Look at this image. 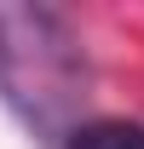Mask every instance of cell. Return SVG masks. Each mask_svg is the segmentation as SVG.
<instances>
[{"label": "cell", "mask_w": 144, "mask_h": 149, "mask_svg": "<svg viewBox=\"0 0 144 149\" xmlns=\"http://www.w3.org/2000/svg\"><path fill=\"white\" fill-rule=\"evenodd\" d=\"M0 97L35 132H64L87 97V52L52 6H0Z\"/></svg>", "instance_id": "cell-1"}, {"label": "cell", "mask_w": 144, "mask_h": 149, "mask_svg": "<svg viewBox=\"0 0 144 149\" xmlns=\"http://www.w3.org/2000/svg\"><path fill=\"white\" fill-rule=\"evenodd\" d=\"M69 149H144L138 120H87L69 132Z\"/></svg>", "instance_id": "cell-2"}]
</instances>
